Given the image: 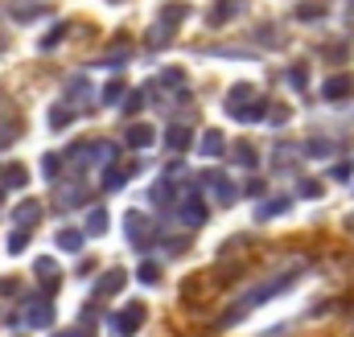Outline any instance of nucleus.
Wrapping results in <instances>:
<instances>
[{
  "mask_svg": "<svg viewBox=\"0 0 354 337\" xmlns=\"http://www.w3.org/2000/svg\"><path fill=\"white\" fill-rule=\"evenodd\" d=\"M66 33H71V25H66V21H58V25H54V29H50V33H46L41 41H37V50H41V54H46V50H54V46H58V41H62Z\"/></svg>",
  "mask_w": 354,
  "mask_h": 337,
  "instance_id": "obj_21",
  "label": "nucleus"
},
{
  "mask_svg": "<svg viewBox=\"0 0 354 337\" xmlns=\"http://www.w3.org/2000/svg\"><path fill=\"white\" fill-rule=\"evenodd\" d=\"M58 247H62V251H79V247H83V231L62 227V231H58Z\"/></svg>",
  "mask_w": 354,
  "mask_h": 337,
  "instance_id": "obj_23",
  "label": "nucleus"
},
{
  "mask_svg": "<svg viewBox=\"0 0 354 337\" xmlns=\"http://www.w3.org/2000/svg\"><path fill=\"white\" fill-rule=\"evenodd\" d=\"M107 4H120V0H107Z\"/></svg>",
  "mask_w": 354,
  "mask_h": 337,
  "instance_id": "obj_52",
  "label": "nucleus"
},
{
  "mask_svg": "<svg viewBox=\"0 0 354 337\" xmlns=\"http://www.w3.org/2000/svg\"><path fill=\"white\" fill-rule=\"evenodd\" d=\"M346 231H354V214H351V218H346Z\"/></svg>",
  "mask_w": 354,
  "mask_h": 337,
  "instance_id": "obj_50",
  "label": "nucleus"
},
{
  "mask_svg": "<svg viewBox=\"0 0 354 337\" xmlns=\"http://www.w3.org/2000/svg\"><path fill=\"white\" fill-rule=\"evenodd\" d=\"M58 337H91L87 329H71V334H58Z\"/></svg>",
  "mask_w": 354,
  "mask_h": 337,
  "instance_id": "obj_49",
  "label": "nucleus"
},
{
  "mask_svg": "<svg viewBox=\"0 0 354 337\" xmlns=\"http://www.w3.org/2000/svg\"><path fill=\"white\" fill-rule=\"evenodd\" d=\"M330 153H334L330 140H309V144H301V157H330Z\"/></svg>",
  "mask_w": 354,
  "mask_h": 337,
  "instance_id": "obj_28",
  "label": "nucleus"
},
{
  "mask_svg": "<svg viewBox=\"0 0 354 337\" xmlns=\"http://www.w3.org/2000/svg\"><path fill=\"white\" fill-rule=\"evenodd\" d=\"M33 276L46 284V292H54V288H58V263H54V259H46V255L33 263Z\"/></svg>",
  "mask_w": 354,
  "mask_h": 337,
  "instance_id": "obj_14",
  "label": "nucleus"
},
{
  "mask_svg": "<svg viewBox=\"0 0 354 337\" xmlns=\"http://www.w3.org/2000/svg\"><path fill=\"white\" fill-rule=\"evenodd\" d=\"M161 86H169V90H174V86H185V70L165 66V70H161Z\"/></svg>",
  "mask_w": 354,
  "mask_h": 337,
  "instance_id": "obj_34",
  "label": "nucleus"
},
{
  "mask_svg": "<svg viewBox=\"0 0 354 337\" xmlns=\"http://www.w3.org/2000/svg\"><path fill=\"white\" fill-rule=\"evenodd\" d=\"M297 193H301V198H322V181H309V177H305V181L297 185Z\"/></svg>",
  "mask_w": 354,
  "mask_h": 337,
  "instance_id": "obj_42",
  "label": "nucleus"
},
{
  "mask_svg": "<svg viewBox=\"0 0 354 337\" xmlns=\"http://www.w3.org/2000/svg\"><path fill=\"white\" fill-rule=\"evenodd\" d=\"M243 193H252V198H260V193H264V181H248V185H243Z\"/></svg>",
  "mask_w": 354,
  "mask_h": 337,
  "instance_id": "obj_47",
  "label": "nucleus"
},
{
  "mask_svg": "<svg viewBox=\"0 0 354 337\" xmlns=\"http://www.w3.org/2000/svg\"><path fill=\"white\" fill-rule=\"evenodd\" d=\"M136 280L153 288V284H161V267H157V263H140V267H136Z\"/></svg>",
  "mask_w": 354,
  "mask_h": 337,
  "instance_id": "obj_29",
  "label": "nucleus"
},
{
  "mask_svg": "<svg viewBox=\"0 0 354 337\" xmlns=\"http://www.w3.org/2000/svg\"><path fill=\"white\" fill-rule=\"evenodd\" d=\"M54 198H58V206L71 210V206H79V202L87 198V189H83V181H62V185L54 189Z\"/></svg>",
  "mask_w": 354,
  "mask_h": 337,
  "instance_id": "obj_13",
  "label": "nucleus"
},
{
  "mask_svg": "<svg viewBox=\"0 0 354 337\" xmlns=\"http://www.w3.org/2000/svg\"><path fill=\"white\" fill-rule=\"evenodd\" d=\"M288 206H292L288 198H268L264 206L256 210V218H260V222H268V218H280V214H288Z\"/></svg>",
  "mask_w": 354,
  "mask_h": 337,
  "instance_id": "obj_17",
  "label": "nucleus"
},
{
  "mask_svg": "<svg viewBox=\"0 0 354 337\" xmlns=\"http://www.w3.org/2000/svg\"><path fill=\"white\" fill-rule=\"evenodd\" d=\"M17 132H21L17 119H0V148H8V144L17 140Z\"/></svg>",
  "mask_w": 354,
  "mask_h": 337,
  "instance_id": "obj_31",
  "label": "nucleus"
},
{
  "mask_svg": "<svg viewBox=\"0 0 354 337\" xmlns=\"http://www.w3.org/2000/svg\"><path fill=\"white\" fill-rule=\"evenodd\" d=\"M37 218H41V202H17V206H12V227L29 231Z\"/></svg>",
  "mask_w": 354,
  "mask_h": 337,
  "instance_id": "obj_12",
  "label": "nucleus"
},
{
  "mask_svg": "<svg viewBox=\"0 0 354 337\" xmlns=\"http://www.w3.org/2000/svg\"><path fill=\"white\" fill-rule=\"evenodd\" d=\"M260 41H264V46H284L280 29H272V25H264V29H260Z\"/></svg>",
  "mask_w": 354,
  "mask_h": 337,
  "instance_id": "obj_44",
  "label": "nucleus"
},
{
  "mask_svg": "<svg viewBox=\"0 0 354 337\" xmlns=\"http://www.w3.org/2000/svg\"><path fill=\"white\" fill-rule=\"evenodd\" d=\"M330 177H334V181H342V185H346V181H351V177H354V165H351V161H338V165L330 168Z\"/></svg>",
  "mask_w": 354,
  "mask_h": 337,
  "instance_id": "obj_40",
  "label": "nucleus"
},
{
  "mask_svg": "<svg viewBox=\"0 0 354 337\" xmlns=\"http://www.w3.org/2000/svg\"><path fill=\"white\" fill-rule=\"evenodd\" d=\"M264 111H268V103L256 95L252 83H235L227 90V115H231V119H239V124H260Z\"/></svg>",
  "mask_w": 354,
  "mask_h": 337,
  "instance_id": "obj_1",
  "label": "nucleus"
},
{
  "mask_svg": "<svg viewBox=\"0 0 354 337\" xmlns=\"http://www.w3.org/2000/svg\"><path fill=\"white\" fill-rule=\"evenodd\" d=\"M165 144H169L174 153H185V148L194 144V140H189V128H185V124H174V128L165 132Z\"/></svg>",
  "mask_w": 354,
  "mask_h": 337,
  "instance_id": "obj_18",
  "label": "nucleus"
},
{
  "mask_svg": "<svg viewBox=\"0 0 354 337\" xmlns=\"http://www.w3.org/2000/svg\"><path fill=\"white\" fill-rule=\"evenodd\" d=\"M346 25H354V0H346Z\"/></svg>",
  "mask_w": 354,
  "mask_h": 337,
  "instance_id": "obj_48",
  "label": "nucleus"
},
{
  "mask_svg": "<svg viewBox=\"0 0 354 337\" xmlns=\"http://www.w3.org/2000/svg\"><path fill=\"white\" fill-rule=\"evenodd\" d=\"M66 161L75 165V173H87V168L95 165V157H91V144H83V148H71V153H66Z\"/></svg>",
  "mask_w": 354,
  "mask_h": 337,
  "instance_id": "obj_20",
  "label": "nucleus"
},
{
  "mask_svg": "<svg viewBox=\"0 0 354 337\" xmlns=\"http://www.w3.org/2000/svg\"><path fill=\"white\" fill-rule=\"evenodd\" d=\"M103 231H107V210L95 206V210L87 214V235H103Z\"/></svg>",
  "mask_w": 354,
  "mask_h": 337,
  "instance_id": "obj_26",
  "label": "nucleus"
},
{
  "mask_svg": "<svg viewBox=\"0 0 354 337\" xmlns=\"http://www.w3.org/2000/svg\"><path fill=\"white\" fill-rule=\"evenodd\" d=\"M58 165H62V157H41V173H46V181H58Z\"/></svg>",
  "mask_w": 354,
  "mask_h": 337,
  "instance_id": "obj_39",
  "label": "nucleus"
},
{
  "mask_svg": "<svg viewBox=\"0 0 354 337\" xmlns=\"http://www.w3.org/2000/svg\"><path fill=\"white\" fill-rule=\"evenodd\" d=\"M29 325H33V329H50V325H54V305H46V300L29 305Z\"/></svg>",
  "mask_w": 354,
  "mask_h": 337,
  "instance_id": "obj_15",
  "label": "nucleus"
},
{
  "mask_svg": "<svg viewBox=\"0 0 354 337\" xmlns=\"http://www.w3.org/2000/svg\"><path fill=\"white\" fill-rule=\"evenodd\" d=\"M124 231H128V243L140 247V251L157 243V227H153V218H145L140 210H128V214H124Z\"/></svg>",
  "mask_w": 354,
  "mask_h": 337,
  "instance_id": "obj_2",
  "label": "nucleus"
},
{
  "mask_svg": "<svg viewBox=\"0 0 354 337\" xmlns=\"http://www.w3.org/2000/svg\"><path fill=\"white\" fill-rule=\"evenodd\" d=\"M0 202H4V189H0Z\"/></svg>",
  "mask_w": 354,
  "mask_h": 337,
  "instance_id": "obj_51",
  "label": "nucleus"
},
{
  "mask_svg": "<svg viewBox=\"0 0 354 337\" xmlns=\"http://www.w3.org/2000/svg\"><path fill=\"white\" fill-rule=\"evenodd\" d=\"M322 95H326L330 103H338V99H354V79L351 75H334V79H326Z\"/></svg>",
  "mask_w": 354,
  "mask_h": 337,
  "instance_id": "obj_9",
  "label": "nucleus"
},
{
  "mask_svg": "<svg viewBox=\"0 0 354 337\" xmlns=\"http://www.w3.org/2000/svg\"><path fill=\"white\" fill-rule=\"evenodd\" d=\"M169 33H174V29L157 21V25H153V33H149V50H165V46H169Z\"/></svg>",
  "mask_w": 354,
  "mask_h": 337,
  "instance_id": "obj_27",
  "label": "nucleus"
},
{
  "mask_svg": "<svg viewBox=\"0 0 354 337\" xmlns=\"http://www.w3.org/2000/svg\"><path fill=\"white\" fill-rule=\"evenodd\" d=\"M145 103H149V90H132V95H128V103H124V111H128V115H136Z\"/></svg>",
  "mask_w": 354,
  "mask_h": 337,
  "instance_id": "obj_37",
  "label": "nucleus"
},
{
  "mask_svg": "<svg viewBox=\"0 0 354 337\" xmlns=\"http://www.w3.org/2000/svg\"><path fill=\"white\" fill-rule=\"evenodd\" d=\"M235 161L243 168H256V148H252V144H239V148H235Z\"/></svg>",
  "mask_w": 354,
  "mask_h": 337,
  "instance_id": "obj_38",
  "label": "nucleus"
},
{
  "mask_svg": "<svg viewBox=\"0 0 354 337\" xmlns=\"http://www.w3.org/2000/svg\"><path fill=\"white\" fill-rule=\"evenodd\" d=\"M0 181H4L8 189H25V185H29V173H25V165H8L0 173Z\"/></svg>",
  "mask_w": 354,
  "mask_h": 337,
  "instance_id": "obj_19",
  "label": "nucleus"
},
{
  "mask_svg": "<svg viewBox=\"0 0 354 337\" xmlns=\"http://www.w3.org/2000/svg\"><path fill=\"white\" fill-rule=\"evenodd\" d=\"M169 198H174V185H169V177H165V181H157V185H153L149 202H153L157 210H165V206H169Z\"/></svg>",
  "mask_w": 354,
  "mask_h": 337,
  "instance_id": "obj_22",
  "label": "nucleus"
},
{
  "mask_svg": "<svg viewBox=\"0 0 354 337\" xmlns=\"http://www.w3.org/2000/svg\"><path fill=\"white\" fill-rule=\"evenodd\" d=\"M17 292H21V284H17L12 276H4V280H0V296H17Z\"/></svg>",
  "mask_w": 354,
  "mask_h": 337,
  "instance_id": "obj_46",
  "label": "nucleus"
},
{
  "mask_svg": "<svg viewBox=\"0 0 354 337\" xmlns=\"http://www.w3.org/2000/svg\"><path fill=\"white\" fill-rule=\"evenodd\" d=\"M145 325V305H128L124 313H115V317H107V329L115 337H132L136 329Z\"/></svg>",
  "mask_w": 354,
  "mask_h": 337,
  "instance_id": "obj_3",
  "label": "nucleus"
},
{
  "mask_svg": "<svg viewBox=\"0 0 354 337\" xmlns=\"http://www.w3.org/2000/svg\"><path fill=\"white\" fill-rule=\"evenodd\" d=\"M185 17H189V4H185V0H165V8H161V25L174 29V25H181Z\"/></svg>",
  "mask_w": 354,
  "mask_h": 337,
  "instance_id": "obj_16",
  "label": "nucleus"
},
{
  "mask_svg": "<svg viewBox=\"0 0 354 337\" xmlns=\"http://www.w3.org/2000/svg\"><path fill=\"white\" fill-rule=\"evenodd\" d=\"M301 161V144H292V140H280L276 148H272V165L276 173H292V165Z\"/></svg>",
  "mask_w": 354,
  "mask_h": 337,
  "instance_id": "obj_7",
  "label": "nucleus"
},
{
  "mask_svg": "<svg viewBox=\"0 0 354 337\" xmlns=\"http://www.w3.org/2000/svg\"><path fill=\"white\" fill-rule=\"evenodd\" d=\"M206 214H210V210H206V202H202L194 189L177 202V218H181L185 227H202V222H206Z\"/></svg>",
  "mask_w": 354,
  "mask_h": 337,
  "instance_id": "obj_6",
  "label": "nucleus"
},
{
  "mask_svg": "<svg viewBox=\"0 0 354 337\" xmlns=\"http://www.w3.org/2000/svg\"><path fill=\"white\" fill-rule=\"evenodd\" d=\"M198 153H202L206 161H218V157L227 153V140H223V132H218V128L202 132V140H198Z\"/></svg>",
  "mask_w": 354,
  "mask_h": 337,
  "instance_id": "obj_11",
  "label": "nucleus"
},
{
  "mask_svg": "<svg viewBox=\"0 0 354 337\" xmlns=\"http://www.w3.org/2000/svg\"><path fill=\"white\" fill-rule=\"evenodd\" d=\"M326 58H330V62H346V58H351V46H346V41H342V46H326Z\"/></svg>",
  "mask_w": 354,
  "mask_h": 337,
  "instance_id": "obj_41",
  "label": "nucleus"
},
{
  "mask_svg": "<svg viewBox=\"0 0 354 337\" xmlns=\"http://www.w3.org/2000/svg\"><path fill=\"white\" fill-rule=\"evenodd\" d=\"M124 144H128V148H145V153H149V148L157 144V132H153L149 124H132V128L124 132Z\"/></svg>",
  "mask_w": 354,
  "mask_h": 337,
  "instance_id": "obj_10",
  "label": "nucleus"
},
{
  "mask_svg": "<svg viewBox=\"0 0 354 337\" xmlns=\"http://www.w3.org/2000/svg\"><path fill=\"white\" fill-rule=\"evenodd\" d=\"M124 284H128V276H124L120 267H111V271H103V276L95 280V292H91V296H95V300H103V296H115Z\"/></svg>",
  "mask_w": 354,
  "mask_h": 337,
  "instance_id": "obj_8",
  "label": "nucleus"
},
{
  "mask_svg": "<svg viewBox=\"0 0 354 337\" xmlns=\"http://www.w3.org/2000/svg\"><path fill=\"white\" fill-rule=\"evenodd\" d=\"M132 177V168H115V165H107V173H103V189H120L124 181Z\"/></svg>",
  "mask_w": 354,
  "mask_h": 337,
  "instance_id": "obj_25",
  "label": "nucleus"
},
{
  "mask_svg": "<svg viewBox=\"0 0 354 337\" xmlns=\"http://www.w3.org/2000/svg\"><path fill=\"white\" fill-rule=\"evenodd\" d=\"M46 12V4H25V8H12V21H37Z\"/></svg>",
  "mask_w": 354,
  "mask_h": 337,
  "instance_id": "obj_35",
  "label": "nucleus"
},
{
  "mask_svg": "<svg viewBox=\"0 0 354 337\" xmlns=\"http://www.w3.org/2000/svg\"><path fill=\"white\" fill-rule=\"evenodd\" d=\"M202 185H206V193H210L218 206H231V202H235V185L223 177V168H206V173H202Z\"/></svg>",
  "mask_w": 354,
  "mask_h": 337,
  "instance_id": "obj_5",
  "label": "nucleus"
},
{
  "mask_svg": "<svg viewBox=\"0 0 354 337\" xmlns=\"http://www.w3.org/2000/svg\"><path fill=\"white\" fill-rule=\"evenodd\" d=\"M288 83L297 86V90H305V86H309V79H305V66H292V75H288Z\"/></svg>",
  "mask_w": 354,
  "mask_h": 337,
  "instance_id": "obj_45",
  "label": "nucleus"
},
{
  "mask_svg": "<svg viewBox=\"0 0 354 337\" xmlns=\"http://www.w3.org/2000/svg\"><path fill=\"white\" fill-rule=\"evenodd\" d=\"M66 99H71V103H75V99H91V83L87 79H71V83H66Z\"/></svg>",
  "mask_w": 354,
  "mask_h": 337,
  "instance_id": "obj_30",
  "label": "nucleus"
},
{
  "mask_svg": "<svg viewBox=\"0 0 354 337\" xmlns=\"http://www.w3.org/2000/svg\"><path fill=\"white\" fill-rule=\"evenodd\" d=\"M75 119V111L71 107H50V128H66Z\"/></svg>",
  "mask_w": 354,
  "mask_h": 337,
  "instance_id": "obj_36",
  "label": "nucleus"
},
{
  "mask_svg": "<svg viewBox=\"0 0 354 337\" xmlns=\"http://www.w3.org/2000/svg\"><path fill=\"white\" fill-rule=\"evenodd\" d=\"M264 119H272V124H288V119H292V111H288V107H268Z\"/></svg>",
  "mask_w": 354,
  "mask_h": 337,
  "instance_id": "obj_43",
  "label": "nucleus"
},
{
  "mask_svg": "<svg viewBox=\"0 0 354 337\" xmlns=\"http://www.w3.org/2000/svg\"><path fill=\"white\" fill-rule=\"evenodd\" d=\"M124 95H128V90H124V83H120V79H111V83L103 86V103H107V107H111V103H120Z\"/></svg>",
  "mask_w": 354,
  "mask_h": 337,
  "instance_id": "obj_33",
  "label": "nucleus"
},
{
  "mask_svg": "<svg viewBox=\"0 0 354 337\" xmlns=\"http://www.w3.org/2000/svg\"><path fill=\"white\" fill-rule=\"evenodd\" d=\"M243 12H248V0H214V4L206 8V25L223 29V25H231L235 17H243Z\"/></svg>",
  "mask_w": 354,
  "mask_h": 337,
  "instance_id": "obj_4",
  "label": "nucleus"
},
{
  "mask_svg": "<svg viewBox=\"0 0 354 337\" xmlns=\"http://www.w3.org/2000/svg\"><path fill=\"white\" fill-rule=\"evenodd\" d=\"M326 12H330V8H326V0H309V4H301V8H297V17H301V21H322Z\"/></svg>",
  "mask_w": 354,
  "mask_h": 337,
  "instance_id": "obj_24",
  "label": "nucleus"
},
{
  "mask_svg": "<svg viewBox=\"0 0 354 337\" xmlns=\"http://www.w3.org/2000/svg\"><path fill=\"white\" fill-rule=\"evenodd\" d=\"M25 247H29V231H21V227H17V231L8 235V255H21Z\"/></svg>",
  "mask_w": 354,
  "mask_h": 337,
  "instance_id": "obj_32",
  "label": "nucleus"
}]
</instances>
